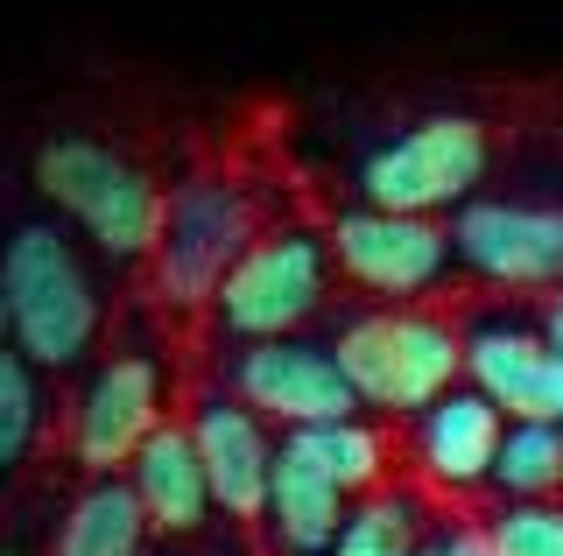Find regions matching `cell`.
I'll return each mask as SVG.
<instances>
[{
	"label": "cell",
	"mask_w": 563,
	"mask_h": 556,
	"mask_svg": "<svg viewBox=\"0 0 563 556\" xmlns=\"http://www.w3.org/2000/svg\"><path fill=\"white\" fill-rule=\"evenodd\" d=\"M331 353H339L360 409H380V415L430 409L465 374V332L422 303H387V310L352 318Z\"/></svg>",
	"instance_id": "obj_3"
},
{
	"label": "cell",
	"mask_w": 563,
	"mask_h": 556,
	"mask_svg": "<svg viewBox=\"0 0 563 556\" xmlns=\"http://www.w3.org/2000/svg\"><path fill=\"white\" fill-rule=\"evenodd\" d=\"M493 486L507 500H563V415H507Z\"/></svg>",
	"instance_id": "obj_18"
},
{
	"label": "cell",
	"mask_w": 563,
	"mask_h": 556,
	"mask_svg": "<svg viewBox=\"0 0 563 556\" xmlns=\"http://www.w3.org/2000/svg\"><path fill=\"white\" fill-rule=\"evenodd\" d=\"M282 437L303 451L317 472L339 479L352 500L374 493V486H387V437L374 423H360V409H352V415H324V423H296V430H282Z\"/></svg>",
	"instance_id": "obj_17"
},
{
	"label": "cell",
	"mask_w": 563,
	"mask_h": 556,
	"mask_svg": "<svg viewBox=\"0 0 563 556\" xmlns=\"http://www.w3.org/2000/svg\"><path fill=\"white\" fill-rule=\"evenodd\" d=\"M254 240V212L233 184H184L169 190V212H163V233H155V297L169 310H198L211 303L219 275L240 260V247Z\"/></svg>",
	"instance_id": "obj_8"
},
{
	"label": "cell",
	"mask_w": 563,
	"mask_h": 556,
	"mask_svg": "<svg viewBox=\"0 0 563 556\" xmlns=\"http://www.w3.org/2000/svg\"><path fill=\"white\" fill-rule=\"evenodd\" d=\"M416 549H422V500L374 486L360 508H345L339 543L324 556H416Z\"/></svg>",
	"instance_id": "obj_19"
},
{
	"label": "cell",
	"mask_w": 563,
	"mask_h": 556,
	"mask_svg": "<svg viewBox=\"0 0 563 556\" xmlns=\"http://www.w3.org/2000/svg\"><path fill=\"white\" fill-rule=\"evenodd\" d=\"M486 535L500 556H563V500H500Z\"/></svg>",
	"instance_id": "obj_21"
},
{
	"label": "cell",
	"mask_w": 563,
	"mask_h": 556,
	"mask_svg": "<svg viewBox=\"0 0 563 556\" xmlns=\"http://www.w3.org/2000/svg\"><path fill=\"white\" fill-rule=\"evenodd\" d=\"M43 437V388H35V359L14 338H0V479L35 451Z\"/></svg>",
	"instance_id": "obj_20"
},
{
	"label": "cell",
	"mask_w": 563,
	"mask_h": 556,
	"mask_svg": "<svg viewBox=\"0 0 563 556\" xmlns=\"http://www.w3.org/2000/svg\"><path fill=\"white\" fill-rule=\"evenodd\" d=\"M416 556H444V549H437V535H430V543H422V549H416Z\"/></svg>",
	"instance_id": "obj_24"
},
{
	"label": "cell",
	"mask_w": 563,
	"mask_h": 556,
	"mask_svg": "<svg viewBox=\"0 0 563 556\" xmlns=\"http://www.w3.org/2000/svg\"><path fill=\"white\" fill-rule=\"evenodd\" d=\"M225 388H233L246 409H261L268 423H282V430L360 409V394H352L339 353L303 345L296 332H282V338H240L233 367H225Z\"/></svg>",
	"instance_id": "obj_9"
},
{
	"label": "cell",
	"mask_w": 563,
	"mask_h": 556,
	"mask_svg": "<svg viewBox=\"0 0 563 556\" xmlns=\"http://www.w3.org/2000/svg\"><path fill=\"white\" fill-rule=\"evenodd\" d=\"M148 543L155 529L128 472H92L57 529V556H148Z\"/></svg>",
	"instance_id": "obj_16"
},
{
	"label": "cell",
	"mask_w": 563,
	"mask_h": 556,
	"mask_svg": "<svg viewBox=\"0 0 563 556\" xmlns=\"http://www.w3.org/2000/svg\"><path fill=\"white\" fill-rule=\"evenodd\" d=\"M35 190L78 219L92 233V247L113 260H148L169 212V190L134 155H120L113 142H92V134H57V142L35 148Z\"/></svg>",
	"instance_id": "obj_2"
},
{
	"label": "cell",
	"mask_w": 563,
	"mask_h": 556,
	"mask_svg": "<svg viewBox=\"0 0 563 556\" xmlns=\"http://www.w3.org/2000/svg\"><path fill=\"white\" fill-rule=\"evenodd\" d=\"M457 268L507 297H542L563 282V204L542 198H479L472 190L451 212Z\"/></svg>",
	"instance_id": "obj_7"
},
{
	"label": "cell",
	"mask_w": 563,
	"mask_h": 556,
	"mask_svg": "<svg viewBox=\"0 0 563 556\" xmlns=\"http://www.w3.org/2000/svg\"><path fill=\"white\" fill-rule=\"evenodd\" d=\"M163 394H169V380H163V359L155 353L99 359L85 394H78V409H70V458L85 472H128L141 437L169 415Z\"/></svg>",
	"instance_id": "obj_10"
},
{
	"label": "cell",
	"mask_w": 563,
	"mask_h": 556,
	"mask_svg": "<svg viewBox=\"0 0 563 556\" xmlns=\"http://www.w3.org/2000/svg\"><path fill=\"white\" fill-rule=\"evenodd\" d=\"M0 338H8V297H0Z\"/></svg>",
	"instance_id": "obj_25"
},
{
	"label": "cell",
	"mask_w": 563,
	"mask_h": 556,
	"mask_svg": "<svg viewBox=\"0 0 563 556\" xmlns=\"http://www.w3.org/2000/svg\"><path fill=\"white\" fill-rule=\"evenodd\" d=\"M542 338H550V353L563 359V282L542 289Z\"/></svg>",
	"instance_id": "obj_23"
},
{
	"label": "cell",
	"mask_w": 563,
	"mask_h": 556,
	"mask_svg": "<svg viewBox=\"0 0 563 556\" xmlns=\"http://www.w3.org/2000/svg\"><path fill=\"white\" fill-rule=\"evenodd\" d=\"M128 479H134L141 508H148V529L163 535V543H190V535H205L211 514H219L190 423H169L163 415V423L141 437V451L128 458Z\"/></svg>",
	"instance_id": "obj_14"
},
{
	"label": "cell",
	"mask_w": 563,
	"mask_h": 556,
	"mask_svg": "<svg viewBox=\"0 0 563 556\" xmlns=\"http://www.w3.org/2000/svg\"><path fill=\"white\" fill-rule=\"evenodd\" d=\"M331 297V240L303 225H275L240 247V260L211 289V318L233 338H282L303 332Z\"/></svg>",
	"instance_id": "obj_5"
},
{
	"label": "cell",
	"mask_w": 563,
	"mask_h": 556,
	"mask_svg": "<svg viewBox=\"0 0 563 556\" xmlns=\"http://www.w3.org/2000/svg\"><path fill=\"white\" fill-rule=\"evenodd\" d=\"M352 508V493L331 472H317V465L296 451L289 437L275 444V479H268V535H275V549H289V556H324L331 543H339V521Z\"/></svg>",
	"instance_id": "obj_15"
},
{
	"label": "cell",
	"mask_w": 563,
	"mask_h": 556,
	"mask_svg": "<svg viewBox=\"0 0 563 556\" xmlns=\"http://www.w3.org/2000/svg\"><path fill=\"white\" fill-rule=\"evenodd\" d=\"M0 556H14V549H0Z\"/></svg>",
	"instance_id": "obj_26"
},
{
	"label": "cell",
	"mask_w": 563,
	"mask_h": 556,
	"mask_svg": "<svg viewBox=\"0 0 563 556\" xmlns=\"http://www.w3.org/2000/svg\"><path fill=\"white\" fill-rule=\"evenodd\" d=\"M409 458L437 493H479L493 486V458H500V402H486L479 388H444L430 409L409 415Z\"/></svg>",
	"instance_id": "obj_12"
},
{
	"label": "cell",
	"mask_w": 563,
	"mask_h": 556,
	"mask_svg": "<svg viewBox=\"0 0 563 556\" xmlns=\"http://www.w3.org/2000/svg\"><path fill=\"white\" fill-rule=\"evenodd\" d=\"M0 297H8V338L35 367H78L99 345V289L92 268L57 225H14L0 247Z\"/></svg>",
	"instance_id": "obj_1"
},
{
	"label": "cell",
	"mask_w": 563,
	"mask_h": 556,
	"mask_svg": "<svg viewBox=\"0 0 563 556\" xmlns=\"http://www.w3.org/2000/svg\"><path fill=\"white\" fill-rule=\"evenodd\" d=\"M437 549H444V556H500L493 535H486V521H457V529L437 535Z\"/></svg>",
	"instance_id": "obj_22"
},
{
	"label": "cell",
	"mask_w": 563,
	"mask_h": 556,
	"mask_svg": "<svg viewBox=\"0 0 563 556\" xmlns=\"http://www.w3.org/2000/svg\"><path fill=\"white\" fill-rule=\"evenodd\" d=\"M190 437H198L211 500L225 521H261L268 514V479H275V430L261 409H246L233 388L205 394L190 409Z\"/></svg>",
	"instance_id": "obj_11"
},
{
	"label": "cell",
	"mask_w": 563,
	"mask_h": 556,
	"mask_svg": "<svg viewBox=\"0 0 563 556\" xmlns=\"http://www.w3.org/2000/svg\"><path fill=\"white\" fill-rule=\"evenodd\" d=\"M465 380L500 402V415H556L563 409V359L550 353L542 324L479 318L465 332Z\"/></svg>",
	"instance_id": "obj_13"
},
{
	"label": "cell",
	"mask_w": 563,
	"mask_h": 556,
	"mask_svg": "<svg viewBox=\"0 0 563 556\" xmlns=\"http://www.w3.org/2000/svg\"><path fill=\"white\" fill-rule=\"evenodd\" d=\"M556 415H563V409H556Z\"/></svg>",
	"instance_id": "obj_27"
},
{
	"label": "cell",
	"mask_w": 563,
	"mask_h": 556,
	"mask_svg": "<svg viewBox=\"0 0 563 556\" xmlns=\"http://www.w3.org/2000/svg\"><path fill=\"white\" fill-rule=\"evenodd\" d=\"M493 155H500L493 120L465 107L422 113L360 155V198L387 212H457L493 177Z\"/></svg>",
	"instance_id": "obj_4"
},
{
	"label": "cell",
	"mask_w": 563,
	"mask_h": 556,
	"mask_svg": "<svg viewBox=\"0 0 563 556\" xmlns=\"http://www.w3.org/2000/svg\"><path fill=\"white\" fill-rule=\"evenodd\" d=\"M331 268L352 289L380 303H422L437 282L451 275V225H437V212H387V204H352L331 219Z\"/></svg>",
	"instance_id": "obj_6"
}]
</instances>
